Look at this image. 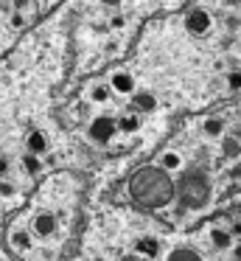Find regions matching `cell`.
I'll return each mask as SVG.
<instances>
[{"label": "cell", "mask_w": 241, "mask_h": 261, "mask_svg": "<svg viewBox=\"0 0 241 261\" xmlns=\"http://www.w3.org/2000/svg\"><path fill=\"white\" fill-rule=\"evenodd\" d=\"M129 197L151 211L166 208L174 199V180L160 166H146V169L135 171L132 180H129Z\"/></svg>", "instance_id": "obj_1"}, {"label": "cell", "mask_w": 241, "mask_h": 261, "mask_svg": "<svg viewBox=\"0 0 241 261\" xmlns=\"http://www.w3.org/2000/svg\"><path fill=\"white\" fill-rule=\"evenodd\" d=\"M174 197H179L182 208L202 211V208H207L210 199H213V182L202 169H185L182 174H179V180L174 182Z\"/></svg>", "instance_id": "obj_2"}, {"label": "cell", "mask_w": 241, "mask_h": 261, "mask_svg": "<svg viewBox=\"0 0 241 261\" xmlns=\"http://www.w3.org/2000/svg\"><path fill=\"white\" fill-rule=\"evenodd\" d=\"M118 126H115V118L112 115H95L87 126V138L93 143H110L115 138Z\"/></svg>", "instance_id": "obj_3"}, {"label": "cell", "mask_w": 241, "mask_h": 261, "mask_svg": "<svg viewBox=\"0 0 241 261\" xmlns=\"http://www.w3.org/2000/svg\"><path fill=\"white\" fill-rule=\"evenodd\" d=\"M185 31H188L191 37H210L213 34V17L205 12V9H194V12H188V17H185Z\"/></svg>", "instance_id": "obj_4"}, {"label": "cell", "mask_w": 241, "mask_h": 261, "mask_svg": "<svg viewBox=\"0 0 241 261\" xmlns=\"http://www.w3.org/2000/svg\"><path fill=\"white\" fill-rule=\"evenodd\" d=\"M56 230H59V222H56V216L50 214V211H39V214L34 216V222H31V233H34V236L50 239Z\"/></svg>", "instance_id": "obj_5"}, {"label": "cell", "mask_w": 241, "mask_h": 261, "mask_svg": "<svg viewBox=\"0 0 241 261\" xmlns=\"http://www.w3.org/2000/svg\"><path fill=\"white\" fill-rule=\"evenodd\" d=\"M106 85H110V90L118 93V96H132L135 87H138V82H135V76L129 73V70H115Z\"/></svg>", "instance_id": "obj_6"}, {"label": "cell", "mask_w": 241, "mask_h": 261, "mask_svg": "<svg viewBox=\"0 0 241 261\" xmlns=\"http://www.w3.org/2000/svg\"><path fill=\"white\" fill-rule=\"evenodd\" d=\"M132 107H135V113L149 115V113H154V110H157V96H154L151 90H138V87H135V93H132Z\"/></svg>", "instance_id": "obj_7"}, {"label": "cell", "mask_w": 241, "mask_h": 261, "mask_svg": "<svg viewBox=\"0 0 241 261\" xmlns=\"http://www.w3.org/2000/svg\"><path fill=\"white\" fill-rule=\"evenodd\" d=\"M9 244H11V250H17V253H31L34 233L28 230V227H14V230L9 233Z\"/></svg>", "instance_id": "obj_8"}, {"label": "cell", "mask_w": 241, "mask_h": 261, "mask_svg": "<svg viewBox=\"0 0 241 261\" xmlns=\"http://www.w3.org/2000/svg\"><path fill=\"white\" fill-rule=\"evenodd\" d=\"M135 253H138L140 258H157V255H160V239L157 236H140L138 242H135Z\"/></svg>", "instance_id": "obj_9"}, {"label": "cell", "mask_w": 241, "mask_h": 261, "mask_svg": "<svg viewBox=\"0 0 241 261\" xmlns=\"http://www.w3.org/2000/svg\"><path fill=\"white\" fill-rule=\"evenodd\" d=\"M166 261H205V255L194 247H185V244H177L166 253Z\"/></svg>", "instance_id": "obj_10"}, {"label": "cell", "mask_w": 241, "mask_h": 261, "mask_svg": "<svg viewBox=\"0 0 241 261\" xmlns=\"http://www.w3.org/2000/svg\"><path fill=\"white\" fill-rule=\"evenodd\" d=\"M157 163H160V169H163V171L174 174V171H179V169L185 166V158L177 152V149H166V152L160 154V160H157Z\"/></svg>", "instance_id": "obj_11"}, {"label": "cell", "mask_w": 241, "mask_h": 261, "mask_svg": "<svg viewBox=\"0 0 241 261\" xmlns=\"http://www.w3.org/2000/svg\"><path fill=\"white\" fill-rule=\"evenodd\" d=\"M115 126L121 132H126V135H135V132H140V126H143V118H140V113H126L115 121Z\"/></svg>", "instance_id": "obj_12"}, {"label": "cell", "mask_w": 241, "mask_h": 261, "mask_svg": "<svg viewBox=\"0 0 241 261\" xmlns=\"http://www.w3.org/2000/svg\"><path fill=\"white\" fill-rule=\"evenodd\" d=\"M25 146H28V152H34V154H45L48 152V138H45V132L31 129L25 135Z\"/></svg>", "instance_id": "obj_13"}, {"label": "cell", "mask_w": 241, "mask_h": 261, "mask_svg": "<svg viewBox=\"0 0 241 261\" xmlns=\"http://www.w3.org/2000/svg\"><path fill=\"white\" fill-rule=\"evenodd\" d=\"M207 236H210V244L216 250H230V247H233V233L224 230V227H210Z\"/></svg>", "instance_id": "obj_14"}, {"label": "cell", "mask_w": 241, "mask_h": 261, "mask_svg": "<svg viewBox=\"0 0 241 261\" xmlns=\"http://www.w3.org/2000/svg\"><path fill=\"white\" fill-rule=\"evenodd\" d=\"M202 135L205 138H222L224 135V118H216V115L205 118L202 121Z\"/></svg>", "instance_id": "obj_15"}, {"label": "cell", "mask_w": 241, "mask_h": 261, "mask_svg": "<svg viewBox=\"0 0 241 261\" xmlns=\"http://www.w3.org/2000/svg\"><path fill=\"white\" fill-rule=\"evenodd\" d=\"M20 163H22V171H25V174H39V171H42V160H39V154H34V152H25V154H22V158H20Z\"/></svg>", "instance_id": "obj_16"}, {"label": "cell", "mask_w": 241, "mask_h": 261, "mask_svg": "<svg viewBox=\"0 0 241 261\" xmlns=\"http://www.w3.org/2000/svg\"><path fill=\"white\" fill-rule=\"evenodd\" d=\"M224 138V135H222ZM222 152H224V158H230V160H238V152H241V146H238V135H230V138H224L222 141Z\"/></svg>", "instance_id": "obj_17"}, {"label": "cell", "mask_w": 241, "mask_h": 261, "mask_svg": "<svg viewBox=\"0 0 241 261\" xmlns=\"http://www.w3.org/2000/svg\"><path fill=\"white\" fill-rule=\"evenodd\" d=\"M110 98H112L110 85H93V90H90V101H95V104H106Z\"/></svg>", "instance_id": "obj_18"}, {"label": "cell", "mask_w": 241, "mask_h": 261, "mask_svg": "<svg viewBox=\"0 0 241 261\" xmlns=\"http://www.w3.org/2000/svg\"><path fill=\"white\" fill-rule=\"evenodd\" d=\"M17 194H20L17 182H11V180H6V177H0V199H14Z\"/></svg>", "instance_id": "obj_19"}, {"label": "cell", "mask_w": 241, "mask_h": 261, "mask_svg": "<svg viewBox=\"0 0 241 261\" xmlns=\"http://www.w3.org/2000/svg\"><path fill=\"white\" fill-rule=\"evenodd\" d=\"M11 6L17 9V12H22V14H31L34 9H37V0H11Z\"/></svg>", "instance_id": "obj_20"}, {"label": "cell", "mask_w": 241, "mask_h": 261, "mask_svg": "<svg viewBox=\"0 0 241 261\" xmlns=\"http://www.w3.org/2000/svg\"><path fill=\"white\" fill-rule=\"evenodd\" d=\"M123 25H126V17H123V14H115V17L110 20V29H115V31H121Z\"/></svg>", "instance_id": "obj_21"}, {"label": "cell", "mask_w": 241, "mask_h": 261, "mask_svg": "<svg viewBox=\"0 0 241 261\" xmlns=\"http://www.w3.org/2000/svg\"><path fill=\"white\" fill-rule=\"evenodd\" d=\"M11 25H14V29H22V25H25V14L14 12V14H11Z\"/></svg>", "instance_id": "obj_22"}, {"label": "cell", "mask_w": 241, "mask_h": 261, "mask_svg": "<svg viewBox=\"0 0 241 261\" xmlns=\"http://www.w3.org/2000/svg\"><path fill=\"white\" fill-rule=\"evenodd\" d=\"M9 171H11V160L6 154H0V177H6Z\"/></svg>", "instance_id": "obj_23"}, {"label": "cell", "mask_w": 241, "mask_h": 261, "mask_svg": "<svg viewBox=\"0 0 241 261\" xmlns=\"http://www.w3.org/2000/svg\"><path fill=\"white\" fill-rule=\"evenodd\" d=\"M227 85H230V87H233V90H238V85H241V79H238V73H235V70H233V73H227Z\"/></svg>", "instance_id": "obj_24"}, {"label": "cell", "mask_w": 241, "mask_h": 261, "mask_svg": "<svg viewBox=\"0 0 241 261\" xmlns=\"http://www.w3.org/2000/svg\"><path fill=\"white\" fill-rule=\"evenodd\" d=\"M118 261H143V258H140L138 253H123V255H121V258H118Z\"/></svg>", "instance_id": "obj_25"}, {"label": "cell", "mask_w": 241, "mask_h": 261, "mask_svg": "<svg viewBox=\"0 0 241 261\" xmlns=\"http://www.w3.org/2000/svg\"><path fill=\"white\" fill-rule=\"evenodd\" d=\"M101 6H106V9H118L121 6V0H98Z\"/></svg>", "instance_id": "obj_26"}, {"label": "cell", "mask_w": 241, "mask_h": 261, "mask_svg": "<svg viewBox=\"0 0 241 261\" xmlns=\"http://www.w3.org/2000/svg\"><path fill=\"white\" fill-rule=\"evenodd\" d=\"M224 6H230V9H238V0H224Z\"/></svg>", "instance_id": "obj_27"}]
</instances>
